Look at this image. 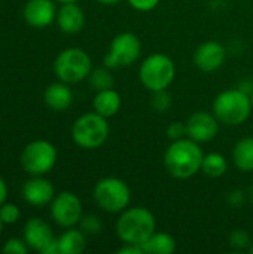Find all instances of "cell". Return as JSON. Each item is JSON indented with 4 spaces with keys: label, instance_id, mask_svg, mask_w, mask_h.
Returning <instances> with one entry per match:
<instances>
[{
    "label": "cell",
    "instance_id": "obj_1",
    "mask_svg": "<svg viewBox=\"0 0 253 254\" xmlns=\"http://www.w3.org/2000/svg\"><path fill=\"white\" fill-rule=\"evenodd\" d=\"M204 152L200 143L189 137L171 141L164 153V167L167 173L179 180H186L201 171Z\"/></svg>",
    "mask_w": 253,
    "mask_h": 254
},
{
    "label": "cell",
    "instance_id": "obj_2",
    "mask_svg": "<svg viewBox=\"0 0 253 254\" xmlns=\"http://www.w3.org/2000/svg\"><path fill=\"white\" fill-rule=\"evenodd\" d=\"M157 231V219L151 210L142 205L125 208L115 225L116 237L124 244L142 246Z\"/></svg>",
    "mask_w": 253,
    "mask_h": 254
},
{
    "label": "cell",
    "instance_id": "obj_3",
    "mask_svg": "<svg viewBox=\"0 0 253 254\" xmlns=\"http://www.w3.org/2000/svg\"><path fill=\"white\" fill-rule=\"evenodd\" d=\"M212 112L221 124L228 127H239L245 124L252 115L251 95L240 88L225 89L213 100Z\"/></svg>",
    "mask_w": 253,
    "mask_h": 254
},
{
    "label": "cell",
    "instance_id": "obj_4",
    "mask_svg": "<svg viewBox=\"0 0 253 254\" xmlns=\"http://www.w3.org/2000/svg\"><path fill=\"white\" fill-rule=\"evenodd\" d=\"M176 77V64L174 61L161 52L148 55L139 68V79L142 85L151 91H164L173 83Z\"/></svg>",
    "mask_w": 253,
    "mask_h": 254
},
{
    "label": "cell",
    "instance_id": "obj_5",
    "mask_svg": "<svg viewBox=\"0 0 253 254\" xmlns=\"http://www.w3.org/2000/svg\"><path fill=\"white\" fill-rule=\"evenodd\" d=\"M110 135V125L107 118L89 112L79 116L72 127V138L75 144L85 150L101 147Z\"/></svg>",
    "mask_w": 253,
    "mask_h": 254
},
{
    "label": "cell",
    "instance_id": "obj_6",
    "mask_svg": "<svg viewBox=\"0 0 253 254\" xmlns=\"http://www.w3.org/2000/svg\"><path fill=\"white\" fill-rule=\"evenodd\" d=\"M92 198L100 210L119 214L130 207L131 189L127 182L119 177H104L95 183Z\"/></svg>",
    "mask_w": 253,
    "mask_h": 254
},
{
    "label": "cell",
    "instance_id": "obj_7",
    "mask_svg": "<svg viewBox=\"0 0 253 254\" xmlns=\"http://www.w3.org/2000/svg\"><path fill=\"white\" fill-rule=\"evenodd\" d=\"M92 70V61L88 52L81 48H67L61 51L54 61V73L58 80L69 85L88 79Z\"/></svg>",
    "mask_w": 253,
    "mask_h": 254
},
{
    "label": "cell",
    "instance_id": "obj_8",
    "mask_svg": "<svg viewBox=\"0 0 253 254\" xmlns=\"http://www.w3.org/2000/svg\"><path fill=\"white\" fill-rule=\"evenodd\" d=\"M142 54V42L140 39L130 31L119 33L110 42L109 51L104 55V65L109 68H121L130 67L134 64Z\"/></svg>",
    "mask_w": 253,
    "mask_h": 254
},
{
    "label": "cell",
    "instance_id": "obj_9",
    "mask_svg": "<svg viewBox=\"0 0 253 254\" xmlns=\"http://www.w3.org/2000/svg\"><path fill=\"white\" fill-rule=\"evenodd\" d=\"M57 149L51 141L34 140L21 153V165L31 176H45L57 164Z\"/></svg>",
    "mask_w": 253,
    "mask_h": 254
},
{
    "label": "cell",
    "instance_id": "obj_10",
    "mask_svg": "<svg viewBox=\"0 0 253 254\" xmlns=\"http://www.w3.org/2000/svg\"><path fill=\"white\" fill-rule=\"evenodd\" d=\"M49 205L52 220L64 229L79 225L84 216V208L79 196L69 190L57 193Z\"/></svg>",
    "mask_w": 253,
    "mask_h": 254
},
{
    "label": "cell",
    "instance_id": "obj_11",
    "mask_svg": "<svg viewBox=\"0 0 253 254\" xmlns=\"http://www.w3.org/2000/svg\"><path fill=\"white\" fill-rule=\"evenodd\" d=\"M186 124V137L197 143H209L216 138L219 132V119L215 116L213 112H203L198 110L192 113Z\"/></svg>",
    "mask_w": 253,
    "mask_h": 254
},
{
    "label": "cell",
    "instance_id": "obj_12",
    "mask_svg": "<svg viewBox=\"0 0 253 254\" xmlns=\"http://www.w3.org/2000/svg\"><path fill=\"white\" fill-rule=\"evenodd\" d=\"M227 60V49L216 40H207L201 43L194 52V64L198 70L212 73L219 70Z\"/></svg>",
    "mask_w": 253,
    "mask_h": 254
},
{
    "label": "cell",
    "instance_id": "obj_13",
    "mask_svg": "<svg viewBox=\"0 0 253 254\" xmlns=\"http://www.w3.org/2000/svg\"><path fill=\"white\" fill-rule=\"evenodd\" d=\"M54 196V185L43 176H34L22 186V198L33 207H45L52 202Z\"/></svg>",
    "mask_w": 253,
    "mask_h": 254
},
{
    "label": "cell",
    "instance_id": "obj_14",
    "mask_svg": "<svg viewBox=\"0 0 253 254\" xmlns=\"http://www.w3.org/2000/svg\"><path fill=\"white\" fill-rule=\"evenodd\" d=\"M24 19L34 28H45L57 18L54 0H28L24 6Z\"/></svg>",
    "mask_w": 253,
    "mask_h": 254
},
{
    "label": "cell",
    "instance_id": "obj_15",
    "mask_svg": "<svg viewBox=\"0 0 253 254\" xmlns=\"http://www.w3.org/2000/svg\"><path fill=\"white\" fill-rule=\"evenodd\" d=\"M54 238L55 237L51 226L43 219L33 217L27 220L24 226V241L31 250L40 253Z\"/></svg>",
    "mask_w": 253,
    "mask_h": 254
},
{
    "label": "cell",
    "instance_id": "obj_16",
    "mask_svg": "<svg viewBox=\"0 0 253 254\" xmlns=\"http://www.w3.org/2000/svg\"><path fill=\"white\" fill-rule=\"evenodd\" d=\"M55 19L63 33L76 34L85 25V12L76 1L61 3V7L57 10Z\"/></svg>",
    "mask_w": 253,
    "mask_h": 254
},
{
    "label": "cell",
    "instance_id": "obj_17",
    "mask_svg": "<svg viewBox=\"0 0 253 254\" xmlns=\"http://www.w3.org/2000/svg\"><path fill=\"white\" fill-rule=\"evenodd\" d=\"M45 104L54 112H64L73 103V92L66 82H55L51 83L43 92Z\"/></svg>",
    "mask_w": 253,
    "mask_h": 254
},
{
    "label": "cell",
    "instance_id": "obj_18",
    "mask_svg": "<svg viewBox=\"0 0 253 254\" xmlns=\"http://www.w3.org/2000/svg\"><path fill=\"white\" fill-rule=\"evenodd\" d=\"M122 107V97L121 94L113 89H103V91H97L94 98H92V109L95 113L104 116V118H113L115 115L119 113Z\"/></svg>",
    "mask_w": 253,
    "mask_h": 254
},
{
    "label": "cell",
    "instance_id": "obj_19",
    "mask_svg": "<svg viewBox=\"0 0 253 254\" xmlns=\"http://www.w3.org/2000/svg\"><path fill=\"white\" fill-rule=\"evenodd\" d=\"M145 254H173L176 252V240L167 232H154L143 244Z\"/></svg>",
    "mask_w": 253,
    "mask_h": 254
},
{
    "label": "cell",
    "instance_id": "obj_20",
    "mask_svg": "<svg viewBox=\"0 0 253 254\" xmlns=\"http://www.w3.org/2000/svg\"><path fill=\"white\" fill-rule=\"evenodd\" d=\"M233 161L242 173L253 171V137L240 138L233 149Z\"/></svg>",
    "mask_w": 253,
    "mask_h": 254
},
{
    "label": "cell",
    "instance_id": "obj_21",
    "mask_svg": "<svg viewBox=\"0 0 253 254\" xmlns=\"http://www.w3.org/2000/svg\"><path fill=\"white\" fill-rule=\"evenodd\" d=\"M60 254H81L86 249V235L81 231L69 228L60 238H58Z\"/></svg>",
    "mask_w": 253,
    "mask_h": 254
},
{
    "label": "cell",
    "instance_id": "obj_22",
    "mask_svg": "<svg viewBox=\"0 0 253 254\" xmlns=\"http://www.w3.org/2000/svg\"><path fill=\"white\" fill-rule=\"evenodd\" d=\"M201 171L212 179H219L222 176L227 174L228 171V161L227 158L219 153V152H210L207 155H204L203 159V165H201Z\"/></svg>",
    "mask_w": 253,
    "mask_h": 254
},
{
    "label": "cell",
    "instance_id": "obj_23",
    "mask_svg": "<svg viewBox=\"0 0 253 254\" xmlns=\"http://www.w3.org/2000/svg\"><path fill=\"white\" fill-rule=\"evenodd\" d=\"M112 68L109 67H97L92 68L89 76H88V82L91 85V88L97 92V91H103V89H109L113 88V76H112Z\"/></svg>",
    "mask_w": 253,
    "mask_h": 254
},
{
    "label": "cell",
    "instance_id": "obj_24",
    "mask_svg": "<svg viewBox=\"0 0 253 254\" xmlns=\"http://www.w3.org/2000/svg\"><path fill=\"white\" fill-rule=\"evenodd\" d=\"M79 229L88 235H98L103 231V222L95 214H84L79 222Z\"/></svg>",
    "mask_w": 253,
    "mask_h": 254
},
{
    "label": "cell",
    "instance_id": "obj_25",
    "mask_svg": "<svg viewBox=\"0 0 253 254\" xmlns=\"http://www.w3.org/2000/svg\"><path fill=\"white\" fill-rule=\"evenodd\" d=\"M228 243H230L231 249H234V250H237V252L251 249V246H252L251 235H249V232L245 231V229H234V231L230 234V237H228Z\"/></svg>",
    "mask_w": 253,
    "mask_h": 254
},
{
    "label": "cell",
    "instance_id": "obj_26",
    "mask_svg": "<svg viewBox=\"0 0 253 254\" xmlns=\"http://www.w3.org/2000/svg\"><path fill=\"white\" fill-rule=\"evenodd\" d=\"M151 107L155 112H158V113H164V112H167L171 107V95L167 92V89L152 92Z\"/></svg>",
    "mask_w": 253,
    "mask_h": 254
},
{
    "label": "cell",
    "instance_id": "obj_27",
    "mask_svg": "<svg viewBox=\"0 0 253 254\" xmlns=\"http://www.w3.org/2000/svg\"><path fill=\"white\" fill-rule=\"evenodd\" d=\"M19 216H21V211H19V208L15 204L4 202V204L0 205V219H1V222L4 225H13V223H16L18 219H19Z\"/></svg>",
    "mask_w": 253,
    "mask_h": 254
},
{
    "label": "cell",
    "instance_id": "obj_28",
    "mask_svg": "<svg viewBox=\"0 0 253 254\" xmlns=\"http://www.w3.org/2000/svg\"><path fill=\"white\" fill-rule=\"evenodd\" d=\"M30 250V247L27 246V243L24 240L19 238H10L4 243L1 252L6 254H27Z\"/></svg>",
    "mask_w": 253,
    "mask_h": 254
},
{
    "label": "cell",
    "instance_id": "obj_29",
    "mask_svg": "<svg viewBox=\"0 0 253 254\" xmlns=\"http://www.w3.org/2000/svg\"><path fill=\"white\" fill-rule=\"evenodd\" d=\"M166 134H167V137H169L171 141L185 138V137H186V124H183V122H171V124L169 125Z\"/></svg>",
    "mask_w": 253,
    "mask_h": 254
},
{
    "label": "cell",
    "instance_id": "obj_30",
    "mask_svg": "<svg viewBox=\"0 0 253 254\" xmlns=\"http://www.w3.org/2000/svg\"><path fill=\"white\" fill-rule=\"evenodd\" d=\"M127 1L133 9L139 12H151L160 4V0H127Z\"/></svg>",
    "mask_w": 253,
    "mask_h": 254
},
{
    "label": "cell",
    "instance_id": "obj_31",
    "mask_svg": "<svg viewBox=\"0 0 253 254\" xmlns=\"http://www.w3.org/2000/svg\"><path fill=\"white\" fill-rule=\"evenodd\" d=\"M246 196H248L246 192H243V190H240V189H234V190H231V192L228 193L227 201H228V204H230L231 207L239 208V207H242V205L245 204Z\"/></svg>",
    "mask_w": 253,
    "mask_h": 254
},
{
    "label": "cell",
    "instance_id": "obj_32",
    "mask_svg": "<svg viewBox=\"0 0 253 254\" xmlns=\"http://www.w3.org/2000/svg\"><path fill=\"white\" fill-rule=\"evenodd\" d=\"M118 254H145L143 247L139 244H124L122 247H119L116 250Z\"/></svg>",
    "mask_w": 253,
    "mask_h": 254
},
{
    "label": "cell",
    "instance_id": "obj_33",
    "mask_svg": "<svg viewBox=\"0 0 253 254\" xmlns=\"http://www.w3.org/2000/svg\"><path fill=\"white\" fill-rule=\"evenodd\" d=\"M7 199V185L6 182L0 177V205L4 204Z\"/></svg>",
    "mask_w": 253,
    "mask_h": 254
},
{
    "label": "cell",
    "instance_id": "obj_34",
    "mask_svg": "<svg viewBox=\"0 0 253 254\" xmlns=\"http://www.w3.org/2000/svg\"><path fill=\"white\" fill-rule=\"evenodd\" d=\"M97 3H100V4H106V6H110V4H116V3H119L121 0H95Z\"/></svg>",
    "mask_w": 253,
    "mask_h": 254
},
{
    "label": "cell",
    "instance_id": "obj_35",
    "mask_svg": "<svg viewBox=\"0 0 253 254\" xmlns=\"http://www.w3.org/2000/svg\"><path fill=\"white\" fill-rule=\"evenodd\" d=\"M248 196H249V199L253 202V185L249 188V190H248Z\"/></svg>",
    "mask_w": 253,
    "mask_h": 254
},
{
    "label": "cell",
    "instance_id": "obj_36",
    "mask_svg": "<svg viewBox=\"0 0 253 254\" xmlns=\"http://www.w3.org/2000/svg\"><path fill=\"white\" fill-rule=\"evenodd\" d=\"M60 3H72V1H78V0H57Z\"/></svg>",
    "mask_w": 253,
    "mask_h": 254
},
{
    "label": "cell",
    "instance_id": "obj_37",
    "mask_svg": "<svg viewBox=\"0 0 253 254\" xmlns=\"http://www.w3.org/2000/svg\"><path fill=\"white\" fill-rule=\"evenodd\" d=\"M3 225H4V223H3V222H1V219H0V234H1V229H3Z\"/></svg>",
    "mask_w": 253,
    "mask_h": 254
},
{
    "label": "cell",
    "instance_id": "obj_38",
    "mask_svg": "<svg viewBox=\"0 0 253 254\" xmlns=\"http://www.w3.org/2000/svg\"><path fill=\"white\" fill-rule=\"evenodd\" d=\"M249 252H251V253L253 254V244H252V246H251V249H249Z\"/></svg>",
    "mask_w": 253,
    "mask_h": 254
},
{
    "label": "cell",
    "instance_id": "obj_39",
    "mask_svg": "<svg viewBox=\"0 0 253 254\" xmlns=\"http://www.w3.org/2000/svg\"><path fill=\"white\" fill-rule=\"evenodd\" d=\"M251 100H252V109H253V92L251 94Z\"/></svg>",
    "mask_w": 253,
    "mask_h": 254
}]
</instances>
